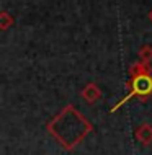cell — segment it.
Here are the masks:
<instances>
[{"label": "cell", "mask_w": 152, "mask_h": 155, "mask_svg": "<svg viewBox=\"0 0 152 155\" xmlns=\"http://www.w3.org/2000/svg\"><path fill=\"white\" fill-rule=\"evenodd\" d=\"M137 142H141L142 145H150L152 144V126L150 124H141L134 132Z\"/></svg>", "instance_id": "obj_4"}, {"label": "cell", "mask_w": 152, "mask_h": 155, "mask_svg": "<svg viewBox=\"0 0 152 155\" xmlns=\"http://www.w3.org/2000/svg\"><path fill=\"white\" fill-rule=\"evenodd\" d=\"M139 61L144 62V64H150L152 61V46L146 44L139 49Z\"/></svg>", "instance_id": "obj_5"}, {"label": "cell", "mask_w": 152, "mask_h": 155, "mask_svg": "<svg viewBox=\"0 0 152 155\" xmlns=\"http://www.w3.org/2000/svg\"><path fill=\"white\" fill-rule=\"evenodd\" d=\"M82 98L85 100L87 103H90V104H93L96 103L98 100L101 98V91L98 88V85L96 83H87L85 87H83V90H82Z\"/></svg>", "instance_id": "obj_3"}, {"label": "cell", "mask_w": 152, "mask_h": 155, "mask_svg": "<svg viewBox=\"0 0 152 155\" xmlns=\"http://www.w3.org/2000/svg\"><path fill=\"white\" fill-rule=\"evenodd\" d=\"M13 16H10V13L8 12H2L0 13V30L2 31H5V30H8V28L13 25Z\"/></svg>", "instance_id": "obj_6"}, {"label": "cell", "mask_w": 152, "mask_h": 155, "mask_svg": "<svg viewBox=\"0 0 152 155\" xmlns=\"http://www.w3.org/2000/svg\"><path fill=\"white\" fill-rule=\"evenodd\" d=\"M147 16H149V21H150V23H152V10H150V12H149V15H147Z\"/></svg>", "instance_id": "obj_7"}, {"label": "cell", "mask_w": 152, "mask_h": 155, "mask_svg": "<svg viewBox=\"0 0 152 155\" xmlns=\"http://www.w3.org/2000/svg\"><path fill=\"white\" fill-rule=\"evenodd\" d=\"M92 131L93 126L72 104L62 108L59 114H56L48 123V132L66 150H74Z\"/></svg>", "instance_id": "obj_1"}, {"label": "cell", "mask_w": 152, "mask_h": 155, "mask_svg": "<svg viewBox=\"0 0 152 155\" xmlns=\"http://www.w3.org/2000/svg\"><path fill=\"white\" fill-rule=\"evenodd\" d=\"M152 95V70L149 64L136 62L129 67V80H128V93L120 103H116L111 108V113H115L118 108H121L131 98L147 100Z\"/></svg>", "instance_id": "obj_2"}]
</instances>
